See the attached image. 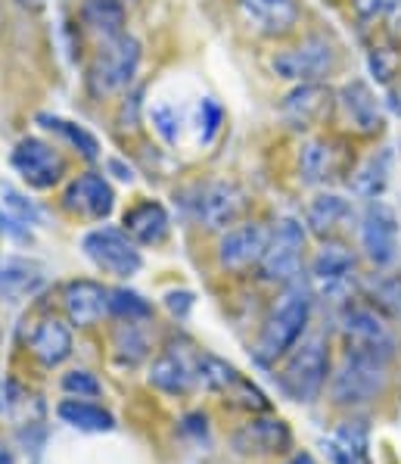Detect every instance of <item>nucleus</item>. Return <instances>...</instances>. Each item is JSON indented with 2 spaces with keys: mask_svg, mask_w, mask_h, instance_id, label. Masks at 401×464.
<instances>
[{
  "mask_svg": "<svg viewBox=\"0 0 401 464\" xmlns=\"http://www.w3.org/2000/svg\"><path fill=\"white\" fill-rule=\"evenodd\" d=\"M311 290L302 281H292L271 309L268 321H264L259 343H255V362L259 365H277L281 359L296 349V343L305 337L308 321H311Z\"/></svg>",
  "mask_w": 401,
  "mask_h": 464,
  "instance_id": "f257e3e1",
  "label": "nucleus"
},
{
  "mask_svg": "<svg viewBox=\"0 0 401 464\" xmlns=\"http://www.w3.org/2000/svg\"><path fill=\"white\" fill-rule=\"evenodd\" d=\"M327 381H330V343L320 334L296 343V349L283 359V368L277 371V387L283 390V396L302 405L314 402Z\"/></svg>",
  "mask_w": 401,
  "mask_h": 464,
  "instance_id": "f03ea898",
  "label": "nucleus"
},
{
  "mask_svg": "<svg viewBox=\"0 0 401 464\" xmlns=\"http://www.w3.org/2000/svg\"><path fill=\"white\" fill-rule=\"evenodd\" d=\"M339 334L346 355H364L392 365L398 353L396 331L386 324V315L377 312L370 303H348L339 315Z\"/></svg>",
  "mask_w": 401,
  "mask_h": 464,
  "instance_id": "7ed1b4c3",
  "label": "nucleus"
},
{
  "mask_svg": "<svg viewBox=\"0 0 401 464\" xmlns=\"http://www.w3.org/2000/svg\"><path fill=\"white\" fill-rule=\"evenodd\" d=\"M302 259H305V225L296 218H281L271 227L268 246H264V256L259 262V277L268 284L290 287L302 275Z\"/></svg>",
  "mask_w": 401,
  "mask_h": 464,
  "instance_id": "20e7f679",
  "label": "nucleus"
},
{
  "mask_svg": "<svg viewBox=\"0 0 401 464\" xmlns=\"http://www.w3.org/2000/svg\"><path fill=\"white\" fill-rule=\"evenodd\" d=\"M386 383H389V365L386 362L346 355L330 381V396L342 409H358V405H368L383 396Z\"/></svg>",
  "mask_w": 401,
  "mask_h": 464,
  "instance_id": "39448f33",
  "label": "nucleus"
},
{
  "mask_svg": "<svg viewBox=\"0 0 401 464\" xmlns=\"http://www.w3.org/2000/svg\"><path fill=\"white\" fill-rule=\"evenodd\" d=\"M140 69V41L131 38V34H119L112 41H103L91 63V72H88V82H91V91L94 94H119L125 91L128 84L134 82Z\"/></svg>",
  "mask_w": 401,
  "mask_h": 464,
  "instance_id": "423d86ee",
  "label": "nucleus"
},
{
  "mask_svg": "<svg viewBox=\"0 0 401 464\" xmlns=\"http://www.w3.org/2000/svg\"><path fill=\"white\" fill-rule=\"evenodd\" d=\"M81 249L100 271L121 277V281L134 277L143 268L140 244L125 227H94V231H88L81 237Z\"/></svg>",
  "mask_w": 401,
  "mask_h": 464,
  "instance_id": "0eeeda50",
  "label": "nucleus"
},
{
  "mask_svg": "<svg viewBox=\"0 0 401 464\" xmlns=\"http://www.w3.org/2000/svg\"><path fill=\"white\" fill-rule=\"evenodd\" d=\"M358 234H361V249L377 268H392L398 262L401 253V225L398 216L389 203L383 199H370L361 212V225H358Z\"/></svg>",
  "mask_w": 401,
  "mask_h": 464,
  "instance_id": "6e6552de",
  "label": "nucleus"
},
{
  "mask_svg": "<svg viewBox=\"0 0 401 464\" xmlns=\"http://www.w3.org/2000/svg\"><path fill=\"white\" fill-rule=\"evenodd\" d=\"M199 365H203V353L187 340H175L153 362L149 383L166 396H187L199 387Z\"/></svg>",
  "mask_w": 401,
  "mask_h": 464,
  "instance_id": "1a4fd4ad",
  "label": "nucleus"
},
{
  "mask_svg": "<svg viewBox=\"0 0 401 464\" xmlns=\"http://www.w3.org/2000/svg\"><path fill=\"white\" fill-rule=\"evenodd\" d=\"M10 162H13V169H16V175L34 190H50L66 178V156L41 138L19 140Z\"/></svg>",
  "mask_w": 401,
  "mask_h": 464,
  "instance_id": "9d476101",
  "label": "nucleus"
},
{
  "mask_svg": "<svg viewBox=\"0 0 401 464\" xmlns=\"http://www.w3.org/2000/svg\"><path fill=\"white\" fill-rule=\"evenodd\" d=\"M271 69L286 82L308 84V82H320L336 69V50L327 38H305L299 47L283 50L271 60Z\"/></svg>",
  "mask_w": 401,
  "mask_h": 464,
  "instance_id": "9b49d317",
  "label": "nucleus"
},
{
  "mask_svg": "<svg viewBox=\"0 0 401 464\" xmlns=\"http://www.w3.org/2000/svg\"><path fill=\"white\" fill-rule=\"evenodd\" d=\"M336 112H339L342 125H346L348 131L361 134V138H374L386 125L383 103H379L377 94L370 91V84L361 82V78L346 82L336 91Z\"/></svg>",
  "mask_w": 401,
  "mask_h": 464,
  "instance_id": "f8f14e48",
  "label": "nucleus"
},
{
  "mask_svg": "<svg viewBox=\"0 0 401 464\" xmlns=\"http://www.w3.org/2000/svg\"><path fill=\"white\" fill-rule=\"evenodd\" d=\"M333 110H336V94L320 82L296 84V88L283 97V106H281L286 125L296 128V131H311V128L324 125L327 119L333 116Z\"/></svg>",
  "mask_w": 401,
  "mask_h": 464,
  "instance_id": "ddd939ff",
  "label": "nucleus"
},
{
  "mask_svg": "<svg viewBox=\"0 0 401 464\" xmlns=\"http://www.w3.org/2000/svg\"><path fill=\"white\" fill-rule=\"evenodd\" d=\"M196 218L209 231H227L246 209V194L234 181H212L196 190Z\"/></svg>",
  "mask_w": 401,
  "mask_h": 464,
  "instance_id": "4468645a",
  "label": "nucleus"
},
{
  "mask_svg": "<svg viewBox=\"0 0 401 464\" xmlns=\"http://www.w3.org/2000/svg\"><path fill=\"white\" fill-rule=\"evenodd\" d=\"M62 206L78 218L88 221H103L112 216L116 206V194H112L110 181L97 171H84V175L72 178L66 194H62Z\"/></svg>",
  "mask_w": 401,
  "mask_h": 464,
  "instance_id": "2eb2a0df",
  "label": "nucleus"
},
{
  "mask_svg": "<svg viewBox=\"0 0 401 464\" xmlns=\"http://www.w3.org/2000/svg\"><path fill=\"white\" fill-rule=\"evenodd\" d=\"M271 231H264L255 221H246V225H234L224 231L218 244V262L224 271H249L259 268L264 246H268Z\"/></svg>",
  "mask_w": 401,
  "mask_h": 464,
  "instance_id": "dca6fc26",
  "label": "nucleus"
},
{
  "mask_svg": "<svg viewBox=\"0 0 401 464\" xmlns=\"http://www.w3.org/2000/svg\"><path fill=\"white\" fill-rule=\"evenodd\" d=\"M234 449L240 455H283L292 449V430L286 420L264 411L234 433Z\"/></svg>",
  "mask_w": 401,
  "mask_h": 464,
  "instance_id": "f3484780",
  "label": "nucleus"
},
{
  "mask_svg": "<svg viewBox=\"0 0 401 464\" xmlns=\"http://www.w3.org/2000/svg\"><path fill=\"white\" fill-rule=\"evenodd\" d=\"M348 171V156L339 140L333 138H314L308 140L299 153V175L308 184H327L333 178Z\"/></svg>",
  "mask_w": 401,
  "mask_h": 464,
  "instance_id": "a211bd4d",
  "label": "nucleus"
},
{
  "mask_svg": "<svg viewBox=\"0 0 401 464\" xmlns=\"http://www.w3.org/2000/svg\"><path fill=\"white\" fill-rule=\"evenodd\" d=\"M355 277V256L352 249L339 240H324L311 262V281L324 294H342Z\"/></svg>",
  "mask_w": 401,
  "mask_h": 464,
  "instance_id": "6ab92c4d",
  "label": "nucleus"
},
{
  "mask_svg": "<svg viewBox=\"0 0 401 464\" xmlns=\"http://www.w3.org/2000/svg\"><path fill=\"white\" fill-rule=\"evenodd\" d=\"M240 10L246 23L255 32L268 34V38H286L296 32L299 25V4L296 0H240Z\"/></svg>",
  "mask_w": 401,
  "mask_h": 464,
  "instance_id": "aec40b11",
  "label": "nucleus"
},
{
  "mask_svg": "<svg viewBox=\"0 0 401 464\" xmlns=\"http://www.w3.org/2000/svg\"><path fill=\"white\" fill-rule=\"evenodd\" d=\"M352 221H355L352 203L339 194H318L305 209L308 231L320 240H339V234L346 227H352Z\"/></svg>",
  "mask_w": 401,
  "mask_h": 464,
  "instance_id": "412c9836",
  "label": "nucleus"
},
{
  "mask_svg": "<svg viewBox=\"0 0 401 464\" xmlns=\"http://www.w3.org/2000/svg\"><path fill=\"white\" fill-rule=\"evenodd\" d=\"M66 315L78 327H94L110 315V290L97 281H72L62 290Z\"/></svg>",
  "mask_w": 401,
  "mask_h": 464,
  "instance_id": "4be33fe9",
  "label": "nucleus"
},
{
  "mask_svg": "<svg viewBox=\"0 0 401 464\" xmlns=\"http://www.w3.org/2000/svg\"><path fill=\"white\" fill-rule=\"evenodd\" d=\"M320 446L330 464H370V427L364 420H346L333 427Z\"/></svg>",
  "mask_w": 401,
  "mask_h": 464,
  "instance_id": "5701e85b",
  "label": "nucleus"
},
{
  "mask_svg": "<svg viewBox=\"0 0 401 464\" xmlns=\"http://www.w3.org/2000/svg\"><path fill=\"white\" fill-rule=\"evenodd\" d=\"M47 275L38 262L25 259V256H0V299H19L34 296L44 287Z\"/></svg>",
  "mask_w": 401,
  "mask_h": 464,
  "instance_id": "b1692460",
  "label": "nucleus"
},
{
  "mask_svg": "<svg viewBox=\"0 0 401 464\" xmlns=\"http://www.w3.org/2000/svg\"><path fill=\"white\" fill-rule=\"evenodd\" d=\"M125 231L138 240L140 246H159L166 244L168 231H171V218L166 212V206L156 203V199H143V203L131 206L121 218Z\"/></svg>",
  "mask_w": 401,
  "mask_h": 464,
  "instance_id": "393cba45",
  "label": "nucleus"
},
{
  "mask_svg": "<svg viewBox=\"0 0 401 464\" xmlns=\"http://www.w3.org/2000/svg\"><path fill=\"white\" fill-rule=\"evenodd\" d=\"M28 349H32V355L44 368H60L62 362H69L72 349H75V343H72V327L60 318L41 321V324L34 327L32 340H28Z\"/></svg>",
  "mask_w": 401,
  "mask_h": 464,
  "instance_id": "a878e982",
  "label": "nucleus"
},
{
  "mask_svg": "<svg viewBox=\"0 0 401 464\" xmlns=\"http://www.w3.org/2000/svg\"><path fill=\"white\" fill-rule=\"evenodd\" d=\"M56 418L62 424H69L72 430H81V433H112L116 430V418L112 411H106L103 405L91 402V399H62L56 405Z\"/></svg>",
  "mask_w": 401,
  "mask_h": 464,
  "instance_id": "bb28decb",
  "label": "nucleus"
},
{
  "mask_svg": "<svg viewBox=\"0 0 401 464\" xmlns=\"http://www.w3.org/2000/svg\"><path fill=\"white\" fill-rule=\"evenodd\" d=\"M81 23L91 34H97L100 44L125 34V4L121 0H84Z\"/></svg>",
  "mask_w": 401,
  "mask_h": 464,
  "instance_id": "cd10ccee",
  "label": "nucleus"
},
{
  "mask_svg": "<svg viewBox=\"0 0 401 464\" xmlns=\"http://www.w3.org/2000/svg\"><path fill=\"white\" fill-rule=\"evenodd\" d=\"M389 175H392V153L389 150H379V153L368 156V160L358 166V171L352 175V190L355 197L361 199H379L389 184Z\"/></svg>",
  "mask_w": 401,
  "mask_h": 464,
  "instance_id": "c85d7f7f",
  "label": "nucleus"
},
{
  "mask_svg": "<svg viewBox=\"0 0 401 464\" xmlns=\"http://www.w3.org/2000/svg\"><path fill=\"white\" fill-rule=\"evenodd\" d=\"M364 299L383 315L398 318L401 315V271L379 268V275L364 284Z\"/></svg>",
  "mask_w": 401,
  "mask_h": 464,
  "instance_id": "c756f323",
  "label": "nucleus"
},
{
  "mask_svg": "<svg viewBox=\"0 0 401 464\" xmlns=\"http://www.w3.org/2000/svg\"><path fill=\"white\" fill-rule=\"evenodd\" d=\"M38 125L44 128V131L60 134V138L66 140L69 147H75L84 160H97L100 156V140L84 125L69 122V119H62V116H38Z\"/></svg>",
  "mask_w": 401,
  "mask_h": 464,
  "instance_id": "7c9ffc66",
  "label": "nucleus"
},
{
  "mask_svg": "<svg viewBox=\"0 0 401 464\" xmlns=\"http://www.w3.org/2000/svg\"><path fill=\"white\" fill-rule=\"evenodd\" d=\"M147 349H149V343L140 334V321H121L116 331V359L121 365L134 368L138 362H143Z\"/></svg>",
  "mask_w": 401,
  "mask_h": 464,
  "instance_id": "2f4dec72",
  "label": "nucleus"
},
{
  "mask_svg": "<svg viewBox=\"0 0 401 464\" xmlns=\"http://www.w3.org/2000/svg\"><path fill=\"white\" fill-rule=\"evenodd\" d=\"M110 315H116L119 321H147L153 315V305L134 290L116 287L110 290Z\"/></svg>",
  "mask_w": 401,
  "mask_h": 464,
  "instance_id": "473e14b6",
  "label": "nucleus"
},
{
  "mask_svg": "<svg viewBox=\"0 0 401 464\" xmlns=\"http://www.w3.org/2000/svg\"><path fill=\"white\" fill-rule=\"evenodd\" d=\"M368 69L377 84H392L401 72V53L396 47H374L368 56Z\"/></svg>",
  "mask_w": 401,
  "mask_h": 464,
  "instance_id": "72a5a7b5",
  "label": "nucleus"
},
{
  "mask_svg": "<svg viewBox=\"0 0 401 464\" xmlns=\"http://www.w3.org/2000/svg\"><path fill=\"white\" fill-rule=\"evenodd\" d=\"M62 392L75 399H97L103 387L91 371H69V374H62Z\"/></svg>",
  "mask_w": 401,
  "mask_h": 464,
  "instance_id": "f704fd0d",
  "label": "nucleus"
},
{
  "mask_svg": "<svg viewBox=\"0 0 401 464\" xmlns=\"http://www.w3.org/2000/svg\"><path fill=\"white\" fill-rule=\"evenodd\" d=\"M0 197H4V206H6V212H13L23 225H38V218H41V212H38V206L34 203H28V199L19 194V190H13V188H0Z\"/></svg>",
  "mask_w": 401,
  "mask_h": 464,
  "instance_id": "c9c22d12",
  "label": "nucleus"
},
{
  "mask_svg": "<svg viewBox=\"0 0 401 464\" xmlns=\"http://www.w3.org/2000/svg\"><path fill=\"white\" fill-rule=\"evenodd\" d=\"M352 6L361 23H377V19H383L389 13L392 0H352Z\"/></svg>",
  "mask_w": 401,
  "mask_h": 464,
  "instance_id": "e433bc0d",
  "label": "nucleus"
},
{
  "mask_svg": "<svg viewBox=\"0 0 401 464\" xmlns=\"http://www.w3.org/2000/svg\"><path fill=\"white\" fill-rule=\"evenodd\" d=\"M199 119H203V125H205L203 140H212L215 131L221 128V106L215 103V100H203V106H199Z\"/></svg>",
  "mask_w": 401,
  "mask_h": 464,
  "instance_id": "4c0bfd02",
  "label": "nucleus"
},
{
  "mask_svg": "<svg viewBox=\"0 0 401 464\" xmlns=\"http://www.w3.org/2000/svg\"><path fill=\"white\" fill-rule=\"evenodd\" d=\"M0 234L13 240H28V225H23L13 212H0Z\"/></svg>",
  "mask_w": 401,
  "mask_h": 464,
  "instance_id": "58836bf2",
  "label": "nucleus"
},
{
  "mask_svg": "<svg viewBox=\"0 0 401 464\" xmlns=\"http://www.w3.org/2000/svg\"><path fill=\"white\" fill-rule=\"evenodd\" d=\"M166 303H168V309L175 312V315H187V309L193 305V294H187V290H181V294H168Z\"/></svg>",
  "mask_w": 401,
  "mask_h": 464,
  "instance_id": "ea45409f",
  "label": "nucleus"
},
{
  "mask_svg": "<svg viewBox=\"0 0 401 464\" xmlns=\"http://www.w3.org/2000/svg\"><path fill=\"white\" fill-rule=\"evenodd\" d=\"M386 19H389V32L396 34V38H401V0H392Z\"/></svg>",
  "mask_w": 401,
  "mask_h": 464,
  "instance_id": "a19ab883",
  "label": "nucleus"
},
{
  "mask_svg": "<svg viewBox=\"0 0 401 464\" xmlns=\"http://www.w3.org/2000/svg\"><path fill=\"white\" fill-rule=\"evenodd\" d=\"M283 464H318V459L311 452H292Z\"/></svg>",
  "mask_w": 401,
  "mask_h": 464,
  "instance_id": "79ce46f5",
  "label": "nucleus"
},
{
  "mask_svg": "<svg viewBox=\"0 0 401 464\" xmlns=\"http://www.w3.org/2000/svg\"><path fill=\"white\" fill-rule=\"evenodd\" d=\"M389 97H392V100H389V106H392V110H396L398 116H401V88H396V91H392Z\"/></svg>",
  "mask_w": 401,
  "mask_h": 464,
  "instance_id": "37998d69",
  "label": "nucleus"
},
{
  "mask_svg": "<svg viewBox=\"0 0 401 464\" xmlns=\"http://www.w3.org/2000/svg\"><path fill=\"white\" fill-rule=\"evenodd\" d=\"M19 6H25V10H41V6L47 4V0H16Z\"/></svg>",
  "mask_w": 401,
  "mask_h": 464,
  "instance_id": "c03bdc74",
  "label": "nucleus"
},
{
  "mask_svg": "<svg viewBox=\"0 0 401 464\" xmlns=\"http://www.w3.org/2000/svg\"><path fill=\"white\" fill-rule=\"evenodd\" d=\"M0 464H16V459H13V452L6 446H0Z\"/></svg>",
  "mask_w": 401,
  "mask_h": 464,
  "instance_id": "a18cd8bd",
  "label": "nucleus"
},
{
  "mask_svg": "<svg viewBox=\"0 0 401 464\" xmlns=\"http://www.w3.org/2000/svg\"><path fill=\"white\" fill-rule=\"evenodd\" d=\"M0 396H4V387H0ZM0 402H4V399H0Z\"/></svg>",
  "mask_w": 401,
  "mask_h": 464,
  "instance_id": "49530a36",
  "label": "nucleus"
}]
</instances>
